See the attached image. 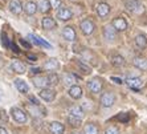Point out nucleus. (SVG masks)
<instances>
[{"label":"nucleus","mask_w":147,"mask_h":134,"mask_svg":"<svg viewBox=\"0 0 147 134\" xmlns=\"http://www.w3.org/2000/svg\"><path fill=\"white\" fill-rule=\"evenodd\" d=\"M72 17H73V14L68 7H60L57 9V19H60L61 21H68Z\"/></svg>","instance_id":"6"},{"label":"nucleus","mask_w":147,"mask_h":134,"mask_svg":"<svg viewBox=\"0 0 147 134\" xmlns=\"http://www.w3.org/2000/svg\"><path fill=\"white\" fill-rule=\"evenodd\" d=\"M88 88L92 93L94 94H98L101 90H102V81L99 79H93L90 81H88Z\"/></svg>","instance_id":"8"},{"label":"nucleus","mask_w":147,"mask_h":134,"mask_svg":"<svg viewBox=\"0 0 147 134\" xmlns=\"http://www.w3.org/2000/svg\"><path fill=\"white\" fill-rule=\"evenodd\" d=\"M0 134H8V131L4 129V127H1L0 126Z\"/></svg>","instance_id":"38"},{"label":"nucleus","mask_w":147,"mask_h":134,"mask_svg":"<svg viewBox=\"0 0 147 134\" xmlns=\"http://www.w3.org/2000/svg\"><path fill=\"white\" fill-rule=\"evenodd\" d=\"M41 25H42V28H44L45 31H51V29H53V28L56 27V21L53 17L45 16L44 19L41 20Z\"/></svg>","instance_id":"17"},{"label":"nucleus","mask_w":147,"mask_h":134,"mask_svg":"<svg viewBox=\"0 0 147 134\" xmlns=\"http://www.w3.org/2000/svg\"><path fill=\"white\" fill-rule=\"evenodd\" d=\"M20 43H21L23 45H24V47H27V48H29V47H31V44H28V43L25 41V40H23V39L20 40Z\"/></svg>","instance_id":"37"},{"label":"nucleus","mask_w":147,"mask_h":134,"mask_svg":"<svg viewBox=\"0 0 147 134\" xmlns=\"http://www.w3.org/2000/svg\"><path fill=\"white\" fill-rule=\"evenodd\" d=\"M115 104V94L111 92H106L101 96V105L103 108H111Z\"/></svg>","instance_id":"3"},{"label":"nucleus","mask_w":147,"mask_h":134,"mask_svg":"<svg viewBox=\"0 0 147 134\" xmlns=\"http://www.w3.org/2000/svg\"><path fill=\"white\" fill-rule=\"evenodd\" d=\"M15 86H16V89L20 93H23V94H27V93L29 92V86H28V84L25 83L24 80L16 79L15 80Z\"/></svg>","instance_id":"20"},{"label":"nucleus","mask_w":147,"mask_h":134,"mask_svg":"<svg viewBox=\"0 0 147 134\" xmlns=\"http://www.w3.org/2000/svg\"><path fill=\"white\" fill-rule=\"evenodd\" d=\"M103 37L107 41H113L117 37V31L113 27H105L103 28Z\"/></svg>","instance_id":"18"},{"label":"nucleus","mask_w":147,"mask_h":134,"mask_svg":"<svg viewBox=\"0 0 147 134\" xmlns=\"http://www.w3.org/2000/svg\"><path fill=\"white\" fill-rule=\"evenodd\" d=\"M36 5H37V9H40V12H42V14H47L51 9V5H49L48 0H37Z\"/></svg>","instance_id":"25"},{"label":"nucleus","mask_w":147,"mask_h":134,"mask_svg":"<svg viewBox=\"0 0 147 134\" xmlns=\"http://www.w3.org/2000/svg\"><path fill=\"white\" fill-rule=\"evenodd\" d=\"M105 134H119V130L115 126H110L105 130Z\"/></svg>","instance_id":"34"},{"label":"nucleus","mask_w":147,"mask_h":134,"mask_svg":"<svg viewBox=\"0 0 147 134\" xmlns=\"http://www.w3.org/2000/svg\"><path fill=\"white\" fill-rule=\"evenodd\" d=\"M38 96H40L41 100L47 101V102H52V101L55 100V97H56V92L53 89H51V88H45V89L40 90Z\"/></svg>","instance_id":"5"},{"label":"nucleus","mask_w":147,"mask_h":134,"mask_svg":"<svg viewBox=\"0 0 147 134\" xmlns=\"http://www.w3.org/2000/svg\"><path fill=\"white\" fill-rule=\"evenodd\" d=\"M62 37L66 41H74L76 40V31L73 27H65L62 28Z\"/></svg>","instance_id":"12"},{"label":"nucleus","mask_w":147,"mask_h":134,"mask_svg":"<svg viewBox=\"0 0 147 134\" xmlns=\"http://www.w3.org/2000/svg\"><path fill=\"white\" fill-rule=\"evenodd\" d=\"M111 81H114L115 84H119V85L122 84V80L118 79V77H111Z\"/></svg>","instance_id":"35"},{"label":"nucleus","mask_w":147,"mask_h":134,"mask_svg":"<svg viewBox=\"0 0 147 134\" xmlns=\"http://www.w3.org/2000/svg\"><path fill=\"white\" fill-rule=\"evenodd\" d=\"M11 116H12V118L16 121L17 124H25L28 120L27 113L24 110H21L20 108H12L11 109Z\"/></svg>","instance_id":"1"},{"label":"nucleus","mask_w":147,"mask_h":134,"mask_svg":"<svg viewBox=\"0 0 147 134\" xmlns=\"http://www.w3.org/2000/svg\"><path fill=\"white\" fill-rule=\"evenodd\" d=\"M84 133L85 134H98L99 129L96 124H86L84 127Z\"/></svg>","instance_id":"28"},{"label":"nucleus","mask_w":147,"mask_h":134,"mask_svg":"<svg viewBox=\"0 0 147 134\" xmlns=\"http://www.w3.org/2000/svg\"><path fill=\"white\" fill-rule=\"evenodd\" d=\"M69 116H73V117H76V118L82 120L84 116H85V112H84V109H82L81 106L73 105V106H70V109H69Z\"/></svg>","instance_id":"16"},{"label":"nucleus","mask_w":147,"mask_h":134,"mask_svg":"<svg viewBox=\"0 0 147 134\" xmlns=\"http://www.w3.org/2000/svg\"><path fill=\"white\" fill-rule=\"evenodd\" d=\"M66 121H68V124L70 125L72 127H80V126H81V124H82V120L76 118V117H73V116H68Z\"/></svg>","instance_id":"29"},{"label":"nucleus","mask_w":147,"mask_h":134,"mask_svg":"<svg viewBox=\"0 0 147 134\" xmlns=\"http://www.w3.org/2000/svg\"><path fill=\"white\" fill-rule=\"evenodd\" d=\"M47 77H48V83H49V85H57L58 84V76L56 74V73H49L48 76H47Z\"/></svg>","instance_id":"30"},{"label":"nucleus","mask_w":147,"mask_h":134,"mask_svg":"<svg viewBox=\"0 0 147 134\" xmlns=\"http://www.w3.org/2000/svg\"><path fill=\"white\" fill-rule=\"evenodd\" d=\"M111 25H113V28L118 32H123L127 29V21L125 20L123 17H115V19H113Z\"/></svg>","instance_id":"7"},{"label":"nucleus","mask_w":147,"mask_h":134,"mask_svg":"<svg viewBox=\"0 0 147 134\" xmlns=\"http://www.w3.org/2000/svg\"><path fill=\"white\" fill-rule=\"evenodd\" d=\"M58 61L56 59H49L48 61L45 62V65H44V68H45V70H49V72H53V70H56V69L58 68Z\"/></svg>","instance_id":"26"},{"label":"nucleus","mask_w":147,"mask_h":134,"mask_svg":"<svg viewBox=\"0 0 147 134\" xmlns=\"http://www.w3.org/2000/svg\"><path fill=\"white\" fill-rule=\"evenodd\" d=\"M33 85L36 88H40V89H45L48 88L49 83H48V77L47 76H37L33 79Z\"/></svg>","instance_id":"11"},{"label":"nucleus","mask_w":147,"mask_h":134,"mask_svg":"<svg viewBox=\"0 0 147 134\" xmlns=\"http://www.w3.org/2000/svg\"><path fill=\"white\" fill-rule=\"evenodd\" d=\"M11 68H12L13 72L19 73V74H23V73H25V70H27L25 65L20 61V60H12V62H11Z\"/></svg>","instance_id":"15"},{"label":"nucleus","mask_w":147,"mask_h":134,"mask_svg":"<svg viewBox=\"0 0 147 134\" xmlns=\"http://www.w3.org/2000/svg\"><path fill=\"white\" fill-rule=\"evenodd\" d=\"M133 64L135 68L140 69V70H147V60L144 57H135L133 60Z\"/></svg>","instance_id":"24"},{"label":"nucleus","mask_w":147,"mask_h":134,"mask_svg":"<svg viewBox=\"0 0 147 134\" xmlns=\"http://www.w3.org/2000/svg\"><path fill=\"white\" fill-rule=\"evenodd\" d=\"M126 84L129 85V88H131V89H140L142 86H143V83H142V80L138 79V77H129V79H126Z\"/></svg>","instance_id":"13"},{"label":"nucleus","mask_w":147,"mask_h":134,"mask_svg":"<svg viewBox=\"0 0 147 134\" xmlns=\"http://www.w3.org/2000/svg\"><path fill=\"white\" fill-rule=\"evenodd\" d=\"M78 66L82 69V70H84V73H88V74H89V73L92 72V69H90V66L85 65V64H84L82 61H78Z\"/></svg>","instance_id":"33"},{"label":"nucleus","mask_w":147,"mask_h":134,"mask_svg":"<svg viewBox=\"0 0 147 134\" xmlns=\"http://www.w3.org/2000/svg\"><path fill=\"white\" fill-rule=\"evenodd\" d=\"M23 11H25V14L27 15L32 16V15H34L36 12H37V5H36L34 1H27L25 5L23 7Z\"/></svg>","instance_id":"23"},{"label":"nucleus","mask_w":147,"mask_h":134,"mask_svg":"<svg viewBox=\"0 0 147 134\" xmlns=\"http://www.w3.org/2000/svg\"><path fill=\"white\" fill-rule=\"evenodd\" d=\"M96 11L99 17H106L110 14V5L106 3H99L96 7Z\"/></svg>","instance_id":"14"},{"label":"nucleus","mask_w":147,"mask_h":134,"mask_svg":"<svg viewBox=\"0 0 147 134\" xmlns=\"http://www.w3.org/2000/svg\"><path fill=\"white\" fill-rule=\"evenodd\" d=\"M8 8H9L11 14L13 15H20L23 12V4H21L20 0H11Z\"/></svg>","instance_id":"9"},{"label":"nucleus","mask_w":147,"mask_h":134,"mask_svg":"<svg viewBox=\"0 0 147 134\" xmlns=\"http://www.w3.org/2000/svg\"><path fill=\"white\" fill-rule=\"evenodd\" d=\"M82 88L78 85H73L69 88V96L72 97V98H74V100H80L82 97Z\"/></svg>","instance_id":"19"},{"label":"nucleus","mask_w":147,"mask_h":134,"mask_svg":"<svg viewBox=\"0 0 147 134\" xmlns=\"http://www.w3.org/2000/svg\"><path fill=\"white\" fill-rule=\"evenodd\" d=\"M64 81H65L66 85L69 86H73L76 83V74H73V73H70V74H66L65 77H64Z\"/></svg>","instance_id":"31"},{"label":"nucleus","mask_w":147,"mask_h":134,"mask_svg":"<svg viewBox=\"0 0 147 134\" xmlns=\"http://www.w3.org/2000/svg\"><path fill=\"white\" fill-rule=\"evenodd\" d=\"M110 61H111V64H113L114 66H117V68H119V66H123L125 64H126L125 59H123L122 56H119V55H114V56H111Z\"/></svg>","instance_id":"27"},{"label":"nucleus","mask_w":147,"mask_h":134,"mask_svg":"<svg viewBox=\"0 0 147 134\" xmlns=\"http://www.w3.org/2000/svg\"><path fill=\"white\" fill-rule=\"evenodd\" d=\"M125 8L129 12H135V14H142L143 12V5L139 4L138 0H126L125 1Z\"/></svg>","instance_id":"2"},{"label":"nucleus","mask_w":147,"mask_h":134,"mask_svg":"<svg viewBox=\"0 0 147 134\" xmlns=\"http://www.w3.org/2000/svg\"><path fill=\"white\" fill-rule=\"evenodd\" d=\"M49 131L52 134H64L65 131V126L61 124V122H57V121H53L49 124Z\"/></svg>","instance_id":"10"},{"label":"nucleus","mask_w":147,"mask_h":134,"mask_svg":"<svg viewBox=\"0 0 147 134\" xmlns=\"http://www.w3.org/2000/svg\"><path fill=\"white\" fill-rule=\"evenodd\" d=\"M28 39L29 40H32V41L34 43V44H37V45H41V47H45V48H52V45L49 44V43H47L44 40V39H41L38 37V36H36V35H28Z\"/></svg>","instance_id":"22"},{"label":"nucleus","mask_w":147,"mask_h":134,"mask_svg":"<svg viewBox=\"0 0 147 134\" xmlns=\"http://www.w3.org/2000/svg\"><path fill=\"white\" fill-rule=\"evenodd\" d=\"M70 134H81V133H76V131H73V133H70Z\"/></svg>","instance_id":"40"},{"label":"nucleus","mask_w":147,"mask_h":134,"mask_svg":"<svg viewBox=\"0 0 147 134\" xmlns=\"http://www.w3.org/2000/svg\"><path fill=\"white\" fill-rule=\"evenodd\" d=\"M80 29H81L82 33L85 35V36H89V35H92L93 32H94L96 27H94V23H93L92 20L85 19V20L81 21V24H80Z\"/></svg>","instance_id":"4"},{"label":"nucleus","mask_w":147,"mask_h":134,"mask_svg":"<svg viewBox=\"0 0 147 134\" xmlns=\"http://www.w3.org/2000/svg\"><path fill=\"white\" fill-rule=\"evenodd\" d=\"M40 72H41L40 68H32V73H33V74H38Z\"/></svg>","instance_id":"36"},{"label":"nucleus","mask_w":147,"mask_h":134,"mask_svg":"<svg viewBox=\"0 0 147 134\" xmlns=\"http://www.w3.org/2000/svg\"><path fill=\"white\" fill-rule=\"evenodd\" d=\"M135 45H137V48L139 49H144L147 47V36L143 33H140V35H137L135 36Z\"/></svg>","instance_id":"21"},{"label":"nucleus","mask_w":147,"mask_h":134,"mask_svg":"<svg viewBox=\"0 0 147 134\" xmlns=\"http://www.w3.org/2000/svg\"><path fill=\"white\" fill-rule=\"evenodd\" d=\"M49 1V5H51V8H60L61 7V0H48Z\"/></svg>","instance_id":"32"},{"label":"nucleus","mask_w":147,"mask_h":134,"mask_svg":"<svg viewBox=\"0 0 147 134\" xmlns=\"http://www.w3.org/2000/svg\"><path fill=\"white\" fill-rule=\"evenodd\" d=\"M28 59H29V60H33V61H36V56H32V55H28Z\"/></svg>","instance_id":"39"}]
</instances>
